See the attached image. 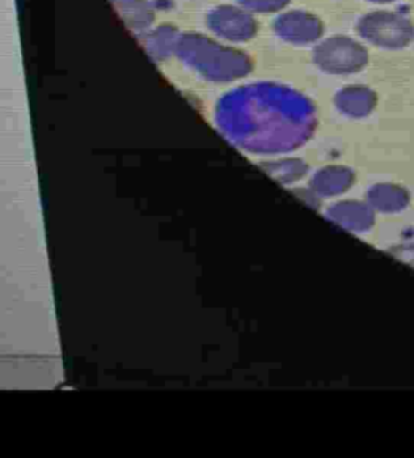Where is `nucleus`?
<instances>
[{
	"mask_svg": "<svg viewBox=\"0 0 414 458\" xmlns=\"http://www.w3.org/2000/svg\"><path fill=\"white\" fill-rule=\"evenodd\" d=\"M178 33L173 25L157 26L153 31H146L141 36V46L154 62H164L177 54Z\"/></svg>",
	"mask_w": 414,
	"mask_h": 458,
	"instance_id": "6e6552de",
	"label": "nucleus"
},
{
	"mask_svg": "<svg viewBox=\"0 0 414 458\" xmlns=\"http://www.w3.org/2000/svg\"><path fill=\"white\" fill-rule=\"evenodd\" d=\"M355 174L353 170L340 165L325 167L314 177V187L319 190L324 195H340L347 191L348 188L353 185Z\"/></svg>",
	"mask_w": 414,
	"mask_h": 458,
	"instance_id": "9b49d317",
	"label": "nucleus"
},
{
	"mask_svg": "<svg viewBox=\"0 0 414 458\" xmlns=\"http://www.w3.org/2000/svg\"><path fill=\"white\" fill-rule=\"evenodd\" d=\"M393 255L400 258L403 263L414 266V243H411V245L398 246V248L393 250Z\"/></svg>",
	"mask_w": 414,
	"mask_h": 458,
	"instance_id": "4468645a",
	"label": "nucleus"
},
{
	"mask_svg": "<svg viewBox=\"0 0 414 458\" xmlns=\"http://www.w3.org/2000/svg\"><path fill=\"white\" fill-rule=\"evenodd\" d=\"M274 33L285 43L306 46L317 43L324 34L321 18L306 10H290L275 18Z\"/></svg>",
	"mask_w": 414,
	"mask_h": 458,
	"instance_id": "423d86ee",
	"label": "nucleus"
},
{
	"mask_svg": "<svg viewBox=\"0 0 414 458\" xmlns=\"http://www.w3.org/2000/svg\"><path fill=\"white\" fill-rule=\"evenodd\" d=\"M123 23L135 33H146L153 25L154 9L148 0H110Z\"/></svg>",
	"mask_w": 414,
	"mask_h": 458,
	"instance_id": "9d476101",
	"label": "nucleus"
},
{
	"mask_svg": "<svg viewBox=\"0 0 414 458\" xmlns=\"http://www.w3.org/2000/svg\"><path fill=\"white\" fill-rule=\"evenodd\" d=\"M212 33L230 43H246L256 38L259 25L249 10L237 5H219L206 17Z\"/></svg>",
	"mask_w": 414,
	"mask_h": 458,
	"instance_id": "39448f33",
	"label": "nucleus"
},
{
	"mask_svg": "<svg viewBox=\"0 0 414 458\" xmlns=\"http://www.w3.org/2000/svg\"><path fill=\"white\" fill-rule=\"evenodd\" d=\"M243 9L254 13H275L285 9L290 0H237Z\"/></svg>",
	"mask_w": 414,
	"mask_h": 458,
	"instance_id": "ddd939ff",
	"label": "nucleus"
},
{
	"mask_svg": "<svg viewBox=\"0 0 414 458\" xmlns=\"http://www.w3.org/2000/svg\"><path fill=\"white\" fill-rule=\"evenodd\" d=\"M217 123L232 143L251 153H283L303 145L316 128L313 102L288 86L253 83L224 96Z\"/></svg>",
	"mask_w": 414,
	"mask_h": 458,
	"instance_id": "f257e3e1",
	"label": "nucleus"
},
{
	"mask_svg": "<svg viewBox=\"0 0 414 458\" xmlns=\"http://www.w3.org/2000/svg\"><path fill=\"white\" fill-rule=\"evenodd\" d=\"M175 55L196 73L215 83L240 80L253 70V62L246 52L224 46L204 34H182Z\"/></svg>",
	"mask_w": 414,
	"mask_h": 458,
	"instance_id": "f03ea898",
	"label": "nucleus"
},
{
	"mask_svg": "<svg viewBox=\"0 0 414 458\" xmlns=\"http://www.w3.org/2000/svg\"><path fill=\"white\" fill-rule=\"evenodd\" d=\"M368 201L382 213H400L408 208L411 195L406 188L393 183H379L368 191Z\"/></svg>",
	"mask_w": 414,
	"mask_h": 458,
	"instance_id": "1a4fd4ad",
	"label": "nucleus"
},
{
	"mask_svg": "<svg viewBox=\"0 0 414 458\" xmlns=\"http://www.w3.org/2000/svg\"><path fill=\"white\" fill-rule=\"evenodd\" d=\"M368 2H374V4H390V2H397V0H368Z\"/></svg>",
	"mask_w": 414,
	"mask_h": 458,
	"instance_id": "2eb2a0df",
	"label": "nucleus"
},
{
	"mask_svg": "<svg viewBox=\"0 0 414 458\" xmlns=\"http://www.w3.org/2000/svg\"><path fill=\"white\" fill-rule=\"evenodd\" d=\"M338 111L351 119H364L377 106V94L368 86H347L340 89L335 98Z\"/></svg>",
	"mask_w": 414,
	"mask_h": 458,
	"instance_id": "0eeeda50",
	"label": "nucleus"
},
{
	"mask_svg": "<svg viewBox=\"0 0 414 458\" xmlns=\"http://www.w3.org/2000/svg\"><path fill=\"white\" fill-rule=\"evenodd\" d=\"M332 216L342 222L345 227L353 230H368L374 224V214L371 208L363 203L348 201L335 206L332 209Z\"/></svg>",
	"mask_w": 414,
	"mask_h": 458,
	"instance_id": "f8f14e48",
	"label": "nucleus"
},
{
	"mask_svg": "<svg viewBox=\"0 0 414 458\" xmlns=\"http://www.w3.org/2000/svg\"><path fill=\"white\" fill-rule=\"evenodd\" d=\"M314 64L329 75H351L369 64V52L350 36H330L314 47Z\"/></svg>",
	"mask_w": 414,
	"mask_h": 458,
	"instance_id": "20e7f679",
	"label": "nucleus"
},
{
	"mask_svg": "<svg viewBox=\"0 0 414 458\" xmlns=\"http://www.w3.org/2000/svg\"><path fill=\"white\" fill-rule=\"evenodd\" d=\"M356 31L364 41L390 51L405 49L414 41L413 21L401 13L389 10L366 13L356 23Z\"/></svg>",
	"mask_w": 414,
	"mask_h": 458,
	"instance_id": "7ed1b4c3",
	"label": "nucleus"
}]
</instances>
